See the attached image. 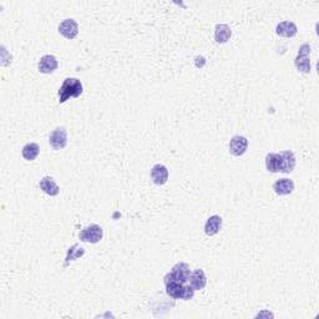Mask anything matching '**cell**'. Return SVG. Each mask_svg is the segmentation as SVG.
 <instances>
[{"instance_id":"1","label":"cell","mask_w":319,"mask_h":319,"mask_svg":"<svg viewBox=\"0 0 319 319\" xmlns=\"http://www.w3.org/2000/svg\"><path fill=\"white\" fill-rule=\"evenodd\" d=\"M83 84L76 77H67L59 89V102L64 104L70 97H79L83 94Z\"/></svg>"},{"instance_id":"2","label":"cell","mask_w":319,"mask_h":319,"mask_svg":"<svg viewBox=\"0 0 319 319\" xmlns=\"http://www.w3.org/2000/svg\"><path fill=\"white\" fill-rule=\"evenodd\" d=\"M163 283L166 286V293L173 299H184L189 301L193 298L194 290L190 286H185L184 283H178L171 279L163 278Z\"/></svg>"},{"instance_id":"3","label":"cell","mask_w":319,"mask_h":319,"mask_svg":"<svg viewBox=\"0 0 319 319\" xmlns=\"http://www.w3.org/2000/svg\"><path fill=\"white\" fill-rule=\"evenodd\" d=\"M309 55H311V46H309V44H303L299 48L297 58L294 60L295 67L298 69V71L304 72V74H308L311 71V59H309Z\"/></svg>"},{"instance_id":"4","label":"cell","mask_w":319,"mask_h":319,"mask_svg":"<svg viewBox=\"0 0 319 319\" xmlns=\"http://www.w3.org/2000/svg\"><path fill=\"white\" fill-rule=\"evenodd\" d=\"M102 236H104V229L98 224H90V226L81 229V232L79 233L80 241L88 243L100 242L102 239Z\"/></svg>"},{"instance_id":"5","label":"cell","mask_w":319,"mask_h":319,"mask_svg":"<svg viewBox=\"0 0 319 319\" xmlns=\"http://www.w3.org/2000/svg\"><path fill=\"white\" fill-rule=\"evenodd\" d=\"M190 274H191V271H190L189 264L184 263V262H180V263H177L176 266L172 267V271L166 274L165 278L186 285V283L189 282Z\"/></svg>"},{"instance_id":"6","label":"cell","mask_w":319,"mask_h":319,"mask_svg":"<svg viewBox=\"0 0 319 319\" xmlns=\"http://www.w3.org/2000/svg\"><path fill=\"white\" fill-rule=\"evenodd\" d=\"M49 144L54 150H63L67 145V132L65 128H58L49 136Z\"/></svg>"},{"instance_id":"7","label":"cell","mask_w":319,"mask_h":319,"mask_svg":"<svg viewBox=\"0 0 319 319\" xmlns=\"http://www.w3.org/2000/svg\"><path fill=\"white\" fill-rule=\"evenodd\" d=\"M248 149V140L245 136H233L229 141V152L233 156H242Z\"/></svg>"},{"instance_id":"8","label":"cell","mask_w":319,"mask_h":319,"mask_svg":"<svg viewBox=\"0 0 319 319\" xmlns=\"http://www.w3.org/2000/svg\"><path fill=\"white\" fill-rule=\"evenodd\" d=\"M59 32L66 39H75L79 34V25L74 19H65L59 25Z\"/></svg>"},{"instance_id":"9","label":"cell","mask_w":319,"mask_h":319,"mask_svg":"<svg viewBox=\"0 0 319 319\" xmlns=\"http://www.w3.org/2000/svg\"><path fill=\"white\" fill-rule=\"evenodd\" d=\"M190 287L193 290H201L206 287L207 285V277H206L203 269H196L190 274L189 278Z\"/></svg>"},{"instance_id":"10","label":"cell","mask_w":319,"mask_h":319,"mask_svg":"<svg viewBox=\"0 0 319 319\" xmlns=\"http://www.w3.org/2000/svg\"><path fill=\"white\" fill-rule=\"evenodd\" d=\"M151 180L154 181L155 185L157 186H162L167 182L168 180V170L166 166L163 165H155L154 167L151 168Z\"/></svg>"},{"instance_id":"11","label":"cell","mask_w":319,"mask_h":319,"mask_svg":"<svg viewBox=\"0 0 319 319\" xmlns=\"http://www.w3.org/2000/svg\"><path fill=\"white\" fill-rule=\"evenodd\" d=\"M273 190L279 196H286L294 191V182L289 178H281L273 184Z\"/></svg>"},{"instance_id":"12","label":"cell","mask_w":319,"mask_h":319,"mask_svg":"<svg viewBox=\"0 0 319 319\" xmlns=\"http://www.w3.org/2000/svg\"><path fill=\"white\" fill-rule=\"evenodd\" d=\"M58 60L54 55H45L40 59L39 71L41 74H51L58 69Z\"/></svg>"},{"instance_id":"13","label":"cell","mask_w":319,"mask_h":319,"mask_svg":"<svg viewBox=\"0 0 319 319\" xmlns=\"http://www.w3.org/2000/svg\"><path fill=\"white\" fill-rule=\"evenodd\" d=\"M266 168L269 172H282V156L281 154L271 152L266 156Z\"/></svg>"},{"instance_id":"14","label":"cell","mask_w":319,"mask_h":319,"mask_svg":"<svg viewBox=\"0 0 319 319\" xmlns=\"http://www.w3.org/2000/svg\"><path fill=\"white\" fill-rule=\"evenodd\" d=\"M277 35L283 37H293L298 32L297 25L292 22L279 23L276 28Z\"/></svg>"},{"instance_id":"15","label":"cell","mask_w":319,"mask_h":319,"mask_svg":"<svg viewBox=\"0 0 319 319\" xmlns=\"http://www.w3.org/2000/svg\"><path fill=\"white\" fill-rule=\"evenodd\" d=\"M221 228H222V218L217 215L211 216V217L207 220V222H206L205 233L207 234V236H215V234H217L218 232L221 231Z\"/></svg>"},{"instance_id":"16","label":"cell","mask_w":319,"mask_h":319,"mask_svg":"<svg viewBox=\"0 0 319 319\" xmlns=\"http://www.w3.org/2000/svg\"><path fill=\"white\" fill-rule=\"evenodd\" d=\"M39 186H40V189L43 190L46 194H49V196H51V197L58 196L59 192H60V189H59L58 185H56L55 181H54L51 177H49V176H46V177H44L40 180Z\"/></svg>"},{"instance_id":"17","label":"cell","mask_w":319,"mask_h":319,"mask_svg":"<svg viewBox=\"0 0 319 319\" xmlns=\"http://www.w3.org/2000/svg\"><path fill=\"white\" fill-rule=\"evenodd\" d=\"M282 156V172L290 173L295 167V157L292 151L279 152Z\"/></svg>"},{"instance_id":"18","label":"cell","mask_w":319,"mask_h":319,"mask_svg":"<svg viewBox=\"0 0 319 319\" xmlns=\"http://www.w3.org/2000/svg\"><path fill=\"white\" fill-rule=\"evenodd\" d=\"M231 35H232V32H231V29H229L228 25L218 24L217 27H216L215 39L217 43H220V44L227 43V41L229 40V37H231Z\"/></svg>"},{"instance_id":"19","label":"cell","mask_w":319,"mask_h":319,"mask_svg":"<svg viewBox=\"0 0 319 319\" xmlns=\"http://www.w3.org/2000/svg\"><path fill=\"white\" fill-rule=\"evenodd\" d=\"M40 152L39 145L35 144V142H30V144H27L24 147H23L22 155L27 161H34L37 157Z\"/></svg>"},{"instance_id":"20","label":"cell","mask_w":319,"mask_h":319,"mask_svg":"<svg viewBox=\"0 0 319 319\" xmlns=\"http://www.w3.org/2000/svg\"><path fill=\"white\" fill-rule=\"evenodd\" d=\"M84 253H85V251H84L83 248H79V246L77 245L72 246V247L69 250V252H67L66 262H65L64 267H67V264H69L70 261H74V259H76V258L81 257Z\"/></svg>"}]
</instances>
